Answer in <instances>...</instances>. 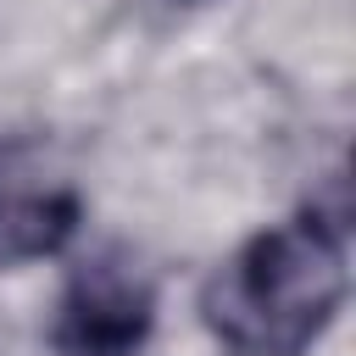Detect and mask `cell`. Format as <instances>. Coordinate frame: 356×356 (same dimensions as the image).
<instances>
[{
    "label": "cell",
    "instance_id": "7a4b0ae2",
    "mask_svg": "<svg viewBox=\"0 0 356 356\" xmlns=\"http://www.w3.org/2000/svg\"><path fill=\"white\" fill-rule=\"evenodd\" d=\"M156 334V278L128 245L89 250L50 312L56 356H139Z\"/></svg>",
    "mask_w": 356,
    "mask_h": 356
},
{
    "label": "cell",
    "instance_id": "3957f363",
    "mask_svg": "<svg viewBox=\"0 0 356 356\" xmlns=\"http://www.w3.org/2000/svg\"><path fill=\"white\" fill-rule=\"evenodd\" d=\"M83 222V189L44 134H0V267H28Z\"/></svg>",
    "mask_w": 356,
    "mask_h": 356
},
{
    "label": "cell",
    "instance_id": "6da1fadb",
    "mask_svg": "<svg viewBox=\"0 0 356 356\" xmlns=\"http://www.w3.org/2000/svg\"><path fill=\"white\" fill-rule=\"evenodd\" d=\"M345 289L350 211L345 200H312L217 261L200 289V323L228 356H306L339 317Z\"/></svg>",
    "mask_w": 356,
    "mask_h": 356
}]
</instances>
